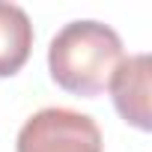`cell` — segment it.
<instances>
[{
  "instance_id": "1",
  "label": "cell",
  "mask_w": 152,
  "mask_h": 152,
  "mask_svg": "<svg viewBox=\"0 0 152 152\" xmlns=\"http://www.w3.org/2000/svg\"><path fill=\"white\" fill-rule=\"evenodd\" d=\"M122 63V39L110 24L81 18L57 30L48 45V72L60 90L93 99L107 90Z\"/></svg>"
},
{
  "instance_id": "2",
  "label": "cell",
  "mask_w": 152,
  "mask_h": 152,
  "mask_svg": "<svg viewBox=\"0 0 152 152\" xmlns=\"http://www.w3.org/2000/svg\"><path fill=\"white\" fill-rule=\"evenodd\" d=\"M15 152H104L102 128L72 107H42L18 131Z\"/></svg>"
},
{
  "instance_id": "3",
  "label": "cell",
  "mask_w": 152,
  "mask_h": 152,
  "mask_svg": "<svg viewBox=\"0 0 152 152\" xmlns=\"http://www.w3.org/2000/svg\"><path fill=\"white\" fill-rule=\"evenodd\" d=\"M149 75H152V57L149 54H131L122 57L113 78L107 84L116 113L134 125L137 131L152 128V107H149Z\"/></svg>"
},
{
  "instance_id": "4",
  "label": "cell",
  "mask_w": 152,
  "mask_h": 152,
  "mask_svg": "<svg viewBox=\"0 0 152 152\" xmlns=\"http://www.w3.org/2000/svg\"><path fill=\"white\" fill-rule=\"evenodd\" d=\"M33 51V24L18 3L0 0V78H12L24 69Z\"/></svg>"
}]
</instances>
